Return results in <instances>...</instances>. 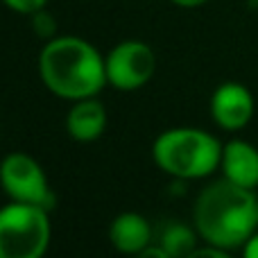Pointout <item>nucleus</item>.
<instances>
[{"label": "nucleus", "mask_w": 258, "mask_h": 258, "mask_svg": "<svg viewBox=\"0 0 258 258\" xmlns=\"http://www.w3.org/2000/svg\"><path fill=\"white\" fill-rule=\"evenodd\" d=\"M39 75L50 93L73 102L95 98L109 84L102 54L80 36H54L45 41L39 54Z\"/></svg>", "instance_id": "f03ea898"}, {"label": "nucleus", "mask_w": 258, "mask_h": 258, "mask_svg": "<svg viewBox=\"0 0 258 258\" xmlns=\"http://www.w3.org/2000/svg\"><path fill=\"white\" fill-rule=\"evenodd\" d=\"M5 5H7L12 12L16 14H25V16H32L34 12H39V9H43L45 5H48V0H3Z\"/></svg>", "instance_id": "ddd939ff"}, {"label": "nucleus", "mask_w": 258, "mask_h": 258, "mask_svg": "<svg viewBox=\"0 0 258 258\" xmlns=\"http://www.w3.org/2000/svg\"><path fill=\"white\" fill-rule=\"evenodd\" d=\"M174 5H179V7H186V9H190V7H200V5H204L206 0H172Z\"/></svg>", "instance_id": "2eb2a0df"}, {"label": "nucleus", "mask_w": 258, "mask_h": 258, "mask_svg": "<svg viewBox=\"0 0 258 258\" xmlns=\"http://www.w3.org/2000/svg\"><path fill=\"white\" fill-rule=\"evenodd\" d=\"M32 30H34V34L39 36V39H43V41L54 39V32H57L54 16L50 12H45V7L39 9V12H34L32 14Z\"/></svg>", "instance_id": "f8f14e48"}, {"label": "nucleus", "mask_w": 258, "mask_h": 258, "mask_svg": "<svg viewBox=\"0 0 258 258\" xmlns=\"http://www.w3.org/2000/svg\"><path fill=\"white\" fill-rule=\"evenodd\" d=\"M107 82L118 91H136L152 80L156 71L154 50L143 41H120L104 59Z\"/></svg>", "instance_id": "423d86ee"}, {"label": "nucleus", "mask_w": 258, "mask_h": 258, "mask_svg": "<svg viewBox=\"0 0 258 258\" xmlns=\"http://www.w3.org/2000/svg\"><path fill=\"white\" fill-rule=\"evenodd\" d=\"M50 211L25 202L0 209V258H39L50 245Z\"/></svg>", "instance_id": "20e7f679"}, {"label": "nucleus", "mask_w": 258, "mask_h": 258, "mask_svg": "<svg viewBox=\"0 0 258 258\" xmlns=\"http://www.w3.org/2000/svg\"><path fill=\"white\" fill-rule=\"evenodd\" d=\"M109 240L120 254H141L152 242V227L138 213H120L109 227Z\"/></svg>", "instance_id": "9d476101"}, {"label": "nucleus", "mask_w": 258, "mask_h": 258, "mask_svg": "<svg viewBox=\"0 0 258 258\" xmlns=\"http://www.w3.org/2000/svg\"><path fill=\"white\" fill-rule=\"evenodd\" d=\"M152 159L163 172L177 179H202L220 168L222 145L204 129L174 127L156 136Z\"/></svg>", "instance_id": "7ed1b4c3"}, {"label": "nucleus", "mask_w": 258, "mask_h": 258, "mask_svg": "<svg viewBox=\"0 0 258 258\" xmlns=\"http://www.w3.org/2000/svg\"><path fill=\"white\" fill-rule=\"evenodd\" d=\"M104 127H107V109L98 98L75 100L66 116V129L71 138L80 143H91L102 136Z\"/></svg>", "instance_id": "1a4fd4ad"}, {"label": "nucleus", "mask_w": 258, "mask_h": 258, "mask_svg": "<svg viewBox=\"0 0 258 258\" xmlns=\"http://www.w3.org/2000/svg\"><path fill=\"white\" fill-rule=\"evenodd\" d=\"M211 116L222 129L236 132L242 129L254 116V98L249 89L238 82L218 86L211 98Z\"/></svg>", "instance_id": "0eeeda50"}, {"label": "nucleus", "mask_w": 258, "mask_h": 258, "mask_svg": "<svg viewBox=\"0 0 258 258\" xmlns=\"http://www.w3.org/2000/svg\"><path fill=\"white\" fill-rule=\"evenodd\" d=\"M220 168L224 172V179L238 183L245 188L258 186V150L247 141H229L222 147V161Z\"/></svg>", "instance_id": "6e6552de"}, {"label": "nucleus", "mask_w": 258, "mask_h": 258, "mask_svg": "<svg viewBox=\"0 0 258 258\" xmlns=\"http://www.w3.org/2000/svg\"><path fill=\"white\" fill-rule=\"evenodd\" d=\"M197 229L188 227L181 222H168L161 229L159 245L165 249L168 258H183L192 256L197 249Z\"/></svg>", "instance_id": "9b49d317"}, {"label": "nucleus", "mask_w": 258, "mask_h": 258, "mask_svg": "<svg viewBox=\"0 0 258 258\" xmlns=\"http://www.w3.org/2000/svg\"><path fill=\"white\" fill-rule=\"evenodd\" d=\"M242 254L247 258H258V233L249 238V240L245 242V247H242Z\"/></svg>", "instance_id": "4468645a"}, {"label": "nucleus", "mask_w": 258, "mask_h": 258, "mask_svg": "<svg viewBox=\"0 0 258 258\" xmlns=\"http://www.w3.org/2000/svg\"><path fill=\"white\" fill-rule=\"evenodd\" d=\"M0 186L9 200L52 211L57 200L39 161L25 152H12L0 163Z\"/></svg>", "instance_id": "39448f33"}, {"label": "nucleus", "mask_w": 258, "mask_h": 258, "mask_svg": "<svg viewBox=\"0 0 258 258\" xmlns=\"http://www.w3.org/2000/svg\"><path fill=\"white\" fill-rule=\"evenodd\" d=\"M192 220L200 238L231 251L245 247L258 227V197L251 188L220 179L197 195Z\"/></svg>", "instance_id": "f257e3e1"}]
</instances>
